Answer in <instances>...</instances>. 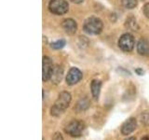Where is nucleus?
<instances>
[{
    "instance_id": "5701e85b",
    "label": "nucleus",
    "mask_w": 149,
    "mask_h": 140,
    "mask_svg": "<svg viewBox=\"0 0 149 140\" xmlns=\"http://www.w3.org/2000/svg\"><path fill=\"white\" fill-rule=\"evenodd\" d=\"M125 140H136V138H135V137H129V138L125 139Z\"/></svg>"
},
{
    "instance_id": "b1692460",
    "label": "nucleus",
    "mask_w": 149,
    "mask_h": 140,
    "mask_svg": "<svg viewBox=\"0 0 149 140\" xmlns=\"http://www.w3.org/2000/svg\"><path fill=\"white\" fill-rule=\"evenodd\" d=\"M141 140H149V137L148 136H143Z\"/></svg>"
},
{
    "instance_id": "2eb2a0df",
    "label": "nucleus",
    "mask_w": 149,
    "mask_h": 140,
    "mask_svg": "<svg viewBox=\"0 0 149 140\" xmlns=\"http://www.w3.org/2000/svg\"><path fill=\"white\" fill-rule=\"evenodd\" d=\"M123 7L128 9H132L138 5V0H122Z\"/></svg>"
},
{
    "instance_id": "6ab92c4d",
    "label": "nucleus",
    "mask_w": 149,
    "mask_h": 140,
    "mask_svg": "<svg viewBox=\"0 0 149 140\" xmlns=\"http://www.w3.org/2000/svg\"><path fill=\"white\" fill-rule=\"evenodd\" d=\"M143 12L144 15H146V17L149 19V3H146V4L143 5Z\"/></svg>"
},
{
    "instance_id": "7ed1b4c3",
    "label": "nucleus",
    "mask_w": 149,
    "mask_h": 140,
    "mask_svg": "<svg viewBox=\"0 0 149 140\" xmlns=\"http://www.w3.org/2000/svg\"><path fill=\"white\" fill-rule=\"evenodd\" d=\"M85 129V124L81 120H72L68 123L66 127L64 128V132L70 136L73 137H79L82 135V133Z\"/></svg>"
},
{
    "instance_id": "f8f14e48",
    "label": "nucleus",
    "mask_w": 149,
    "mask_h": 140,
    "mask_svg": "<svg viewBox=\"0 0 149 140\" xmlns=\"http://www.w3.org/2000/svg\"><path fill=\"white\" fill-rule=\"evenodd\" d=\"M101 87H102V81L100 79H93L91 83V90L92 96L98 99V97L100 95V92H101Z\"/></svg>"
},
{
    "instance_id": "6e6552de",
    "label": "nucleus",
    "mask_w": 149,
    "mask_h": 140,
    "mask_svg": "<svg viewBox=\"0 0 149 140\" xmlns=\"http://www.w3.org/2000/svg\"><path fill=\"white\" fill-rule=\"evenodd\" d=\"M137 127V121L134 118H129L126 121H124L123 124L121 125V134L123 135H128L132 134Z\"/></svg>"
},
{
    "instance_id": "9d476101",
    "label": "nucleus",
    "mask_w": 149,
    "mask_h": 140,
    "mask_svg": "<svg viewBox=\"0 0 149 140\" xmlns=\"http://www.w3.org/2000/svg\"><path fill=\"white\" fill-rule=\"evenodd\" d=\"M137 51L140 55L149 56V40L141 38L137 43Z\"/></svg>"
},
{
    "instance_id": "ddd939ff",
    "label": "nucleus",
    "mask_w": 149,
    "mask_h": 140,
    "mask_svg": "<svg viewBox=\"0 0 149 140\" xmlns=\"http://www.w3.org/2000/svg\"><path fill=\"white\" fill-rule=\"evenodd\" d=\"M90 106H91L90 100H88L87 97H83V98H80V99L78 100V102L77 103L76 110L77 112H83L87 110L88 107H90Z\"/></svg>"
},
{
    "instance_id": "f3484780",
    "label": "nucleus",
    "mask_w": 149,
    "mask_h": 140,
    "mask_svg": "<svg viewBox=\"0 0 149 140\" xmlns=\"http://www.w3.org/2000/svg\"><path fill=\"white\" fill-rule=\"evenodd\" d=\"M141 123L144 126H148L149 125V112L146 111L141 115Z\"/></svg>"
},
{
    "instance_id": "0eeeda50",
    "label": "nucleus",
    "mask_w": 149,
    "mask_h": 140,
    "mask_svg": "<svg viewBox=\"0 0 149 140\" xmlns=\"http://www.w3.org/2000/svg\"><path fill=\"white\" fill-rule=\"evenodd\" d=\"M53 70L52 61L48 56L43 57V72H42V79L43 81H48L50 79L51 73Z\"/></svg>"
},
{
    "instance_id": "dca6fc26",
    "label": "nucleus",
    "mask_w": 149,
    "mask_h": 140,
    "mask_svg": "<svg viewBox=\"0 0 149 140\" xmlns=\"http://www.w3.org/2000/svg\"><path fill=\"white\" fill-rule=\"evenodd\" d=\"M65 44H66V42H65L64 39H60L55 42H52V43L50 44V46H51V48L54 50H61L65 46Z\"/></svg>"
},
{
    "instance_id": "a211bd4d",
    "label": "nucleus",
    "mask_w": 149,
    "mask_h": 140,
    "mask_svg": "<svg viewBox=\"0 0 149 140\" xmlns=\"http://www.w3.org/2000/svg\"><path fill=\"white\" fill-rule=\"evenodd\" d=\"M116 72L119 73V75H122V76H130V72L129 70L125 69L123 67H118L116 69Z\"/></svg>"
},
{
    "instance_id": "aec40b11",
    "label": "nucleus",
    "mask_w": 149,
    "mask_h": 140,
    "mask_svg": "<svg viewBox=\"0 0 149 140\" xmlns=\"http://www.w3.org/2000/svg\"><path fill=\"white\" fill-rule=\"evenodd\" d=\"M53 140H63V137L60 133H55L53 135Z\"/></svg>"
},
{
    "instance_id": "423d86ee",
    "label": "nucleus",
    "mask_w": 149,
    "mask_h": 140,
    "mask_svg": "<svg viewBox=\"0 0 149 140\" xmlns=\"http://www.w3.org/2000/svg\"><path fill=\"white\" fill-rule=\"evenodd\" d=\"M82 79V72L77 67H71L69 69V71L66 75V83L68 85L72 86L77 84Z\"/></svg>"
},
{
    "instance_id": "f257e3e1",
    "label": "nucleus",
    "mask_w": 149,
    "mask_h": 140,
    "mask_svg": "<svg viewBox=\"0 0 149 140\" xmlns=\"http://www.w3.org/2000/svg\"><path fill=\"white\" fill-rule=\"evenodd\" d=\"M72 100V96L68 92H62L58 95L57 100L50 108V115L53 117H59L69 106Z\"/></svg>"
},
{
    "instance_id": "412c9836",
    "label": "nucleus",
    "mask_w": 149,
    "mask_h": 140,
    "mask_svg": "<svg viewBox=\"0 0 149 140\" xmlns=\"http://www.w3.org/2000/svg\"><path fill=\"white\" fill-rule=\"evenodd\" d=\"M135 73H136L137 75H139V76H143V75L144 74V70H143L142 68H136L135 69Z\"/></svg>"
},
{
    "instance_id": "4be33fe9",
    "label": "nucleus",
    "mask_w": 149,
    "mask_h": 140,
    "mask_svg": "<svg viewBox=\"0 0 149 140\" xmlns=\"http://www.w3.org/2000/svg\"><path fill=\"white\" fill-rule=\"evenodd\" d=\"M70 1L74 4H80V3L84 2V0H70Z\"/></svg>"
},
{
    "instance_id": "20e7f679",
    "label": "nucleus",
    "mask_w": 149,
    "mask_h": 140,
    "mask_svg": "<svg viewBox=\"0 0 149 140\" xmlns=\"http://www.w3.org/2000/svg\"><path fill=\"white\" fill-rule=\"evenodd\" d=\"M49 9L55 15H63L69 9V5L66 0H50Z\"/></svg>"
},
{
    "instance_id": "9b49d317",
    "label": "nucleus",
    "mask_w": 149,
    "mask_h": 140,
    "mask_svg": "<svg viewBox=\"0 0 149 140\" xmlns=\"http://www.w3.org/2000/svg\"><path fill=\"white\" fill-rule=\"evenodd\" d=\"M63 77V69L61 66H59V65H55L53 67L52 73H51L50 80L54 84H59L62 81Z\"/></svg>"
},
{
    "instance_id": "4468645a",
    "label": "nucleus",
    "mask_w": 149,
    "mask_h": 140,
    "mask_svg": "<svg viewBox=\"0 0 149 140\" xmlns=\"http://www.w3.org/2000/svg\"><path fill=\"white\" fill-rule=\"evenodd\" d=\"M125 27L132 31H137L139 29V26L136 22V19L133 16H129L125 21Z\"/></svg>"
},
{
    "instance_id": "1a4fd4ad",
    "label": "nucleus",
    "mask_w": 149,
    "mask_h": 140,
    "mask_svg": "<svg viewBox=\"0 0 149 140\" xmlns=\"http://www.w3.org/2000/svg\"><path fill=\"white\" fill-rule=\"evenodd\" d=\"M62 27L64 32L68 35H74L77 30V24L73 19H65L62 23Z\"/></svg>"
},
{
    "instance_id": "39448f33",
    "label": "nucleus",
    "mask_w": 149,
    "mask_h": 140,
    "mask_svg": "<svg viewBox=\"0 0 149 140\" xmlns=\"http://www.w3.org/2000/svg\"><path fill=\"white\" fill-rule=\"evenodd\" d=\"M134 44H135L134 37L132 36V35L129 34V33L123 34L119 37L118 47L121 50L125 51V52H130V51H132L134 48Z\"/></svg>"
},
{
    "instance_id": "f03ea898",
    "label": "nucleus",
    "mask_w": 149,
    "mask_h": 140,
    "mask_svg": "<svg viewBox=\"0 0 149 140\" xmlns=\"http://www.w3.org/2000/svg\"><path fill=\"white\" fill-rule=\"evenodd\" d=\"M102 22L97 17H90L84 22L83 29L90 35H99L102 31Z\"/></svg>"
}]
</instances>
